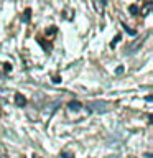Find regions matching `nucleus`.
<instances>
[{
	"label": "nucleus",
	"instance_id": "obj_1",
	"mask_svg": "<svg viewBox=\"0 0 153 158\" xmlns=\"http://www.w3.org/2000/svg\"><path fill=\"white\" fill-rule=\"evenodd\" d=\"M89 109H91L92 112H105V110L110 109V104L104 102V101H96V102L89 104Z\"/></svg>",
	"mask_w": 153,
	"mask_h": 158
},
{
	"label": "nucleus",
	"instance_id": "obj_2",
	"mask_svg": "<svg viewBox=\"0 0 153 158\" xmlns=\"http://www.w3.org/2000/svg\"><path fill=\"white\" fill-rule=\"evenodd\" d=\"M81 109H82V104L79 102V101H71V102L68 104V112H72V110L74 112H79Z\"/></svg>",
	"mask_w": 153,
	"mask_h": 158
},
{
	"label": "nucleus",
	"instance_id": "obj_3",
	"mask_svg": "<svg viewBox=\"0 0 153 158\" xmlns=\"http://www.w3.org/2000/svg\"><path fill=\"white\" fill-rule=\"evenodd\" d=\"M15 104H17L18 107H23L25 104H27V99H25V96H22V94H15Z\"/></svg>",
	"mask_w": 153,
	"mask_h": 158
},
{
	"label": "nucleus",
	"instance_id": "obj_4",
	"mask_svg": "<svg viewBox=\"0 0 153 158\" xmlns=\"http://www.w3.org/2000/svg\"><path fill=\"white\" fill-rule=\"evenodd\" d=\"M30 17H31V10L27 8V10H25V13H23V17H22V22H28Z\"/></svg>",
	"mask_w": 153,
	"mask_h": 158
},
{
	"label": "nucleus",
	"instance_id": "obj_5",
	"mask_svg": "<svg viewBox=\"0 0 153 158\" xmlns=\"http://www.w3.org/2000/svg\"><path fill=\"white\" fill-rule=\"evenodd\" d=\"M61 158H74V153H71V152H66V150H63V152H61Z\"/></svg>",
	"mask_w": 153,
	"mask_h": 158
},
{
	"label": "nucleus",
	"instance_id": "obj_6",
	"mask_svg": "<svg viewBox=\"0 0 153 158\" xmlns=\"http://www.w3.org/2000/svg\"><path fill=\"white\" fill-rule=\"evenodd\" d=\"M130 12H132V15H138V7H137V5H132Z\"/></svg>",
	"mask_w": 153,
	"mask_h": 158
},
{
	"label": "nucleus",
	"instance_id": "obj_7",
	"mask_svg": "<svg viewBox=\"0 0 153 158\" xmlns=\"http://www.w3.org/2000/svg\"><path fill=\"white\" fill-rule=\"evenodd\" d=\"M109 158H117V156H109Z\"/></svg>",
	"mask_w": 153,
	"mask_h": 158
}]
</instances>
